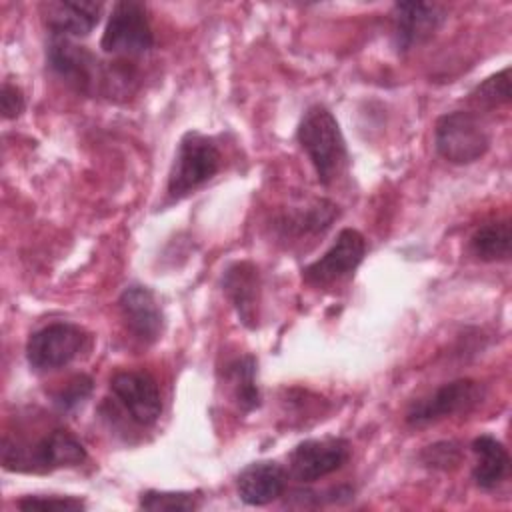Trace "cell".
<instances>
[{"label": "cell", "instance_id": "obj_16", "mask_svg": "<svg viewBox=\"0 0 512 512\" xmlns=\"http://www.w3.org/2000/svg\"><path fill=\"white\" fill-rule=\"evenodd\" d=\"M222 286L240 322L248 328H256V308L260 298L258 268L252 262H234L226 268Z\"/></svg>", "mask_w": 512, "mask_h": 512}, {"label": "cell", "instance_id": "obj_7", "mask_svg": "<svg viewBox=\"0 0 512 512\" xmlns=\"http://www.w3.org/2000/svg\"><path fill=\"white\" fill-rule=\"evenodd\" d=\"M484 400V386L472 378H458L442 384L432 394L410 404L406 422L412 428H422L448 416L466 414Z\"/></svg>", "mask_w": 512, "mask_h": 512}, {"label": "cell", "instance_id": "obj_22", "mask_svg": "<svg viewBox=\"0 0 512 512\" xmlns=\"http://www.w3.org/2000/svg\"><path fill=\"white\" fill-rule=\"evenodd\" d=\"M470 102L478 108H498L510 102V68H504L470 92Z\"/></svg>", "mask_w": 512, "mask_h": 512}, {"label": "cell", "instance_id": "obj_24", "mask_svg": "<svg viewBox=\"0 0 512 512\" xmlns=\"http://www.w3.org/2000/svg\"><path fill=\"white\" fill-rule=\"evenodd\" d=\"M20 510H58V512H78L84 510L86 504L82 498L74 496H24L16 504Z\"/></svg>", "mask_w": 512, "mask_h": 512}, {"label": "cell", "instance_id": "obj_23", "mask_svg": "<svg viewBox=\"0 0 512 512\" xmlns=\"http://www.w3.org/2000/svg\"><path fill=\"white\" fill-rule=\"evenodd\" d=\"M420 460L424 466L428 468H440V470H448L460 464L462 460V450L458 442L452 440H444V442H436L430 444L422 450Z\"/></svg>", "mask_w": 512, "mask_h": 512}, {"label": "cell", "instance_id": "obj_26", "mask_svg": "<svg viewBox=\"0 0 512 512\" xmlns=\"http://www.w3.org/2000/svg\"><path fill=\"white\" fill-rule=\"evenodd\" d=\"M0 106H2L4 118H8V120L18 118L26 108V100H24L22 90L18 86L10 84V82H4L2 92H0Z\"/></svg>", "mask_w": 512, "mask_h": 512}, {"label": "cell", "instance_id": "obj_14", "mask_svg": "<svg viewBox=\"0 0 512 512\" xmlns=\"http://www.w3.org/2000/svg\"><path fill=\"white\" fill-rule=\"evenodd\" d=\"M100 2L90 0H56L42 4V16L52 36H86L98 24Z\"/></svg>", "mask_w": 512, "mask_h": 512}, {"label": "cell", "instance_id": "obj_25", "mask_svg": "<svg viewBox=\"0 0 512 512\" xmlns=\"http://www.w3.org/2000/svg\"><path fill=\"white\" fill-rule=\"evenodd\" d=\"M92 388H94L92 378L86 374H78L66 382V386L54 396V402L60 410L70 412L80 404H84V400L92 394Z\"/></svg>", "mask_w": 512, "mask_h": 512}, {"label": "cell", "instance_id": "obj_5", "mask_svg": "<svg viewBox=\"0 0 512 512\" xmlns=\"http://www.w3.org/2000/svg\"><path fill=\"white\" fill-rule=\"evenodd\" d=\"M434 146L450 164H472L488 152L490 136L474 112L454 110L436 120Z\"/></svg>", "mask_w": 512, "mask_h": 512}, {"label": "cell", "instance_id": "obj_19", "mask_svg": "<svg viewBox=\"0 0 512 512\" xmlns=\"http://www.w3.org/2000/svg\"><path fill=\"white\" fill-rule=\"evenodd\" d=\"M226 376L232 384L234 398L244 412L260 406V390L256 384V358L242 356L226 366Z\"/></svg>", "mask_w": 512, "mask_h": 512}, {"label": "cell", "instance_id": "obj_13", "mask_svg": "<svg viewBox=\"0 0 512 512\" xmlns=\"http://www.w3.org/2000/svg\"><path fill=\"white\" fill-rule=\"evenodd\" d=\"M120 316L128 332L142 344H152L160 338L164 318L162 310L148 286L132 284L126 286L118 298Z\"/></svg>", "mask_w": 512, "mask_h": 512}, {"label": "cell", "instance_id": "obj_15", "mask_svg": "<svg viewBox=\"0 0 512 512\" xmlns=\"http://www.w3.org/2000/svg\"><path fill=\"white\" fill-rule=\"evenodd\" d=\"M288 474L274 460H258L242 468L236 486L242 502L250 506H264L280 498L286 490Z\"/></svg>", "mask_w": 512, "mask_h": 512}, {"label": "cell", "instance_id": "obj_20", "mask_svg": "<svg viewBox=\"0 0 512 512\" xmlns=\"http://www.w3.org/2000/svg\"><path fill=\"white\" fill-rule=\"evenodd\" d=\"M338 216V206L330 200H314V204L306 206V210L294 212L286 218V230L294 232L296 236L302 234H322L334 218Z\"/></svg>", "mask_w": 512, "mask_h": 512}, {"label": "cell", "instance_id": "obj_17", "mask_svg": "<svg viewBox=\"0 0 512 512\" xmlns=\"http://www.w3.org/2000/svg\"><path fill=\"white\" fill-rule=\"evenodd\" d=\"M472 450L476 454V466L472 470L474 482L484 490L496 488L510 470L508 450L498 438L490 434H480L478 438H474Z\"/></svg>", "mask_w": 512, "mask_h": 512}, {"label": "cell", "instance_id": "obj_2", "mask_svg": "<svg viewBox=\"0 0 512 512\" xmlns=\"http://www.w3.org/2000/svg\"><path fill=\"white\" fill-rule=\"evenodd\" d=\"M86 460L82 442L64 428H56L34 444H22L10 438L2 440V466L18 472H48L56 468L78 466Z\"/></svg>", "mask_w": 512, "mask_h": 512}, {"label": "cell", "instance_id": "obj_6", "mask_svg": "<svg viewBox=\"0 0 512 512\" xmlns=\"http://www.w3.org/2000/svg\"><path fill=\"white\" fill-rule=\"evenodd\" d=\"M154 46V34L144 4L122 0L112 6L100 48L108 54L138 56Z\"/></svg>", "mask_w": 512, "mask_h": 512}, {"label": "cell", "instance_id": "obj_8", "mask_svg": "<svg viewBox=\"0 0 512 512\" xmlns=\"http://www.w3.org/2000/svg\"><path fill=\"white\" fill-rule=\"evenodd\" d=\"M86 332L70 322H52L36 330L26 344V358L36 370H56L70 364L84 348Z\"/></svg>", "mask_w": 512, "mask_h": 512}, {"label": "cell", "instance_id": "obj_12", "mask_svg": "<svg viewBox=\"0 0 512 512\" xmlns=\"http://www.w3.org/2000/svg\"><path fill=\"white\" fill-rule=\"evenodd\" d=\"M446 10L434 2H398L392 8L394 42L400 52H408L414 46L430 40L442 22Z\"/></svg>", "mask_w": 512, "mask_h": 512}, {"label": "cell", "instance_id": "obj_3", "mask_svg": "<svg viewBox=\"0 0 512 512\" xmlns=\"http://www.w3.org/2000/svg\"><path fill=\"white\" fill-rule=\"evenodd\" d=\"M298 142L306 150L320 184L328 186L346 162V142L334 114L326 106H310L298 124Z\"/></svg>", "mask_w": 512, "mask_h": 512}, {"label": "cell", "instance_id": "obj_11", "mask_svg": "<svg viewBox=\"0 0 512 512\" xmlns=\"http://www.w3.org/2000/svg\"><path fill=\"white\" fill-rule=\"evenodd\" d=\"M110 390L140 426H152L160 418L162 398L156 380L148 372L126 370L110 378Z\"/></svg>", "mask_w": 512, "mask_h": 512}, {"label": "cell", "instance_id": "obj_21", "mask_svg": "<svg viewBox=\"0 0 512 512\" xmlns=\"http://www.w3.org/2000/svg\"><path fill=\"white\" fill-rule=\"evenodd\" d=\"M138 506L150 512H190L200 508V496L194 492L146 490L140 494Z\"/></svg>", "mask_w": 512, "mask_h": 512}, {"label": "cell", "instance_id": "obj_1", "mask_svg": "<svg viewBox=\"0 0 512 512\" xmlns=\"http://www.w3.org/2000/svg\"><path fill=\"white\" fill-rule=\"evenodd\" d=\"M48 64L62 80L84 94H114L120 88L126 90L134 80L128 68L118 66L120 62L106 68L88 48L78 46L64 36H52L48 46Z\"/></svg>", "mask_w": 512, "mask_h": 512}, {"label": "cell", "instance_id": "obj_9", "mask_svg": "<svg viewBox=\"0 0 512 512\" xmlns=\"http://www.w3.org/2000/svg\"><path fill=\"white\" fill-rule=\"evenodd\" d=\"M366 254V240L354 228H344L338 232L334 244L312 264L302 270V276L308 284L326 286L332 284L350 272H354Z\"/></svg>", "mask_w": 512, "mask_h": 512}, {"label": "cell", "instance_id": "obj_10", "mask_svg": "<svg viewBox=\"0 0 512 512\" xmlns=\"http://www.w3.org/2000/svg\"><path fill=\"white\" fill-rule=\"evenodd\" d=\"M348 456L350 444L344 438H310L290 452V474L298 482H316L340 470Z\"/></svg>", "mask_w": 512, "mask_h": 512}, {"label": "cell", "instance_id": "obj_18", "mask_svg": "<svg viewBox=\"0 0 512 512\" xmlns=\"http://www.w3.org/2000/svg\"><path fill=\"white\" fill-rule=\"evenodd\" d=\"M470 252L474 258L482 262H496L508 260L512 248V234L508 220H496L480 226L470 236Z\"/></svg>", "mask_w": 512, "mask_h": 512}, {"label": "cell", "instance_id": "obj_4", "mask_svg": "<svg viewBox=\"0 0 512 512\" xmlns=\"http://www.w3.org/2000/svg\"><path fill=\"white\" fill-rule=\"evenodd\" d=\"M220 162V150L210 136L198 130L184 132L168 172L166 190L170 198H182L214 178Z\"/></svg>", "mask_w": 512, "mask_h": 512}]
</instances>
